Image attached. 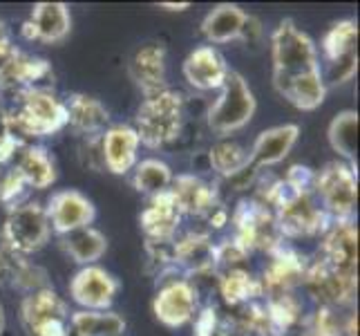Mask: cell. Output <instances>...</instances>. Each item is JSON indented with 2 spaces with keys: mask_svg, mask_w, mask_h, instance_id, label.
I'll use <instances>...</instances> for the list:
<instances>
[{
  "mask_svg": "<svg viewBox=\"0 0 360 336\" xmlns=\"http://www.w3.org/2000/svg\"><path fill=\"white\" fill-rule=\"evenodd\" d=\"M5 128L18 146H32L36 139L52 137L68 128V112L63 99L47 88H27L18 92V106L0 117Z\"/></svg>",
  "mask_w": 360,
  "mask_h": 336,
  "instance_id": "1",
  "label": "cell"
},
{
  "mask_svg": "<svg viewBox=\"0 0 360 336\" xmlns=\"http://www.w3.org/2000/svg\"><path fill=\"white\" fill-rule=\"evenodd\" d=\"M184 99L172 88H166L157 94L143 97L136 110L134 130L139 142L148 148H164L172 144L184 130Z\"/></svg>",
  "mask_w": 360,
  "mask_h": 336,
  "instance_id": "2",
  "label": "cell"
},
{
  "mask_svg": "<svg viewBox=\"0 0 360 336\" xmlns=\"http://www.w3.org/2000/svg\"><path fill=\"white\" fill-rule=\"evenodd\" d=\"M52 227L45 213V204L34 200H22L7 209V216L0 229L3 247L18 256H32L49 242Z\"/></svg>",
  "mask_w": 360,
  "mask_h": 336,
  "instance_id": "3",
  "label": "cell"
},
{
  "mask_svg": "<svg viewBox=\"0 0 360 336\" xmlns=\"http://www.w3.org/2000/svg\"><path fill=\"white\" fill-rule=\"evenodd\" d=\"M217 99L208 108L206 123L208 128L219 137H229L246 128L255 117L257 101L248 81L240 72H233L226 77L224 85L217 90Z\"/></svg>",
  "mask_w": 360,
  "mask_h": 336,
  "instance_id": "4",
  "label": "cell"
},
{
  "mask_svg": "<svg viewBox=\"0 0 360 336\" xmlns=\"http://www.w3.org/2000/svg\"><path fill=\"white\" fill-rule=\"evenodd\" d=\"M314 195L331 222L354 220L358 202V175L347 161H329L316 170Z\"/></svg>",
  "mask_w": 360,
  "mask_h": 336,
  "instance_id": "5",
  "label": "cell"
},
{
  "mask_svg": "<svg viewBox=\"0 0 360 336\" xmlns=\"http://www.w3.org/2000/svg\"><path fill=\"white\" fill-rule=\"evenodd\" d=\"M273 77H293L320 68L318 45L293 20H282L271 34Z\"/></svg>",
  "mask_w": 360,
  "mask_h": 336,
  "instance_id": "6",
  "label": "cell"
},
{
  "mask_svg": "<svg viewBox=\"0 0 360 336\" xmlns=\"http://www.w3.org/2000/svg\"><path fill=\"white\" fill-rule=\"evenodd\" d=\"M70 309L52 287L25 294L20 301V323L27 336H68Z\"/></svg>",
  "mask_w": 360,
  "mask_h": 336,
  "instance_id": "7",
  "label": "cell"
},
{
  "mask_svg": "<svg viewBox=\"0 0 360 336\" xmlns=\"http://www.w3.org/2000/svg\"><path fill=\"white\" fill-rule=\"evenodd\" d=\"M200 312V294H197L191 278H166L159 285L153 298L155 318L170 330H179L193 323Z\"/></svg>",
  "mask_w": 360,
  "mask_h": 336,
  "instance_id": "8",
  "label": "cell"
},
{
  "mask_svg": "<svg viewBox=\"0 0 360 336\" xmlns=\"http://www.w3.org/2000/svg\"><path fill=\"white\" fill-rule=\"evenodd\" d=\"M273 216H276L282 238H307L314 233H325V229L331 224L327 213L318 204L314 191L287 197L273 209Z\"/></svg>",
  "mask_w": 360,
  "mask_h": 336,
  "instance_id": "9",
  "label": "cell"
},
{
  "mask_svg": "<svg viewBox=\"0 0 360 336\" xmlns=\"http://www.w3.org/2000/svg\"><path fill=\"white\" fill-rule=\"evenodd\" d=\"M119 287H121L119 280L108 269L98 265H88L74 273L68 285V292L72 301L81 309L105 312V309L112 307Z\"/></svg>",
  "mask_w": 360,
  "mask_h": 336,
  "instance_id": "10",
  "label": "cell"
},
{
  "mask_svg": "<svg viewBox=\"0 0 360 336\" xmlns=\"http://www.w3.org/2000/svg\"><path fill=\"white\" fill-rule=\"evenodd\" d=\"M45 213L52 233L58 235L72 233L83 227H92V222L96 220V209L92 200L77 189H63L49 195Z\"/></svg>",
  "mask_w": 360,
  "mask_h": 336,
  "instance_id": "11",
  "label": "cell"
},
{
  "mask_svg": "<svg viewBox=\"0 0 360 336\" xmlns=\"http://www.w3.org/2000/svg\"><path fill=\"white\" fill-rule=\"evenodd\" d=\"M322 263L345 276H358V229L354 220L331 222L320 244Z\"/></svg>",
  "mask_w": 360,
  "mask_h": 336,
  "instance_id": "12",
  "label": "cell"
},
{
  "mask_svg": "<svg viewBox=\"0 0 360 336\" xmlns=\"http://www.w3.org/2000/svg\"><path fill=\"white\" fill-rule=\"evenodd\" d=\"M181 74L193 90L217 92L231 74V68L226 63L224 54H221L217 47L200 45L186 56L181 66Z\"/></svg>",
  "mask_w": 360,
  "mask_h": 336,
  "instance_id": "13",
  "label": "cell"
},
{
  "mask_svg": "<svg viewBox=\"0 0 360 336\" xmlns=\"http://www.w3.org/2000/svg\"><path fill=\"white\" fill-rule=\"evenodd\" d=\"M139 135L130 123H115L101 135L103 168L112 175H128L139 161Z\"/></svg>",
  "mask_w": 360,
  "mask_h": 336,
  "instance_id": "14",
  "label": "cell"
},
{
  "mask_svg": "<svg viewBox=\"0 0 360 336\" xmlns=\"http://www.w3.org/2000/svg\"><path fill=\"white\" fill-rule=\"evenodd\" d=\"M184 213L170 191L150 197L139 216V227L148 242H172L177 238Z\"/></svg>",
  "mask_w": 360,
  "mask_h": 336,
  "instance_id": "15",
  "label": "cell"
},
{
  "mask_svg": "<svg viewBox=\"0 0 360 336\" xmlns=\"http://www.w3.org/2000/svg\"><path fill=\"white\" fill-rule=\"evenodd\" d=\"M72 30L70 9L63 3H39L32 7L27 23L22 25L25 39L45 45L63 43Z\"/></svg>",
  "mask_w": 360,
  "mask_h": 336,
  "instance_id": "16",
  "label": "cell"
},
{
  "mask_svg": "<svg viewBox=\"0 0 360 336\" xmlns=\"http://www.w3.org/2000/svg\"><path fill=\"white\" fill-rule=\"evenodd\" d=\"M297 139H300V126L297 123H282L262 130L251 146V168H271L282 164L291 155Z\"/></svg>",
  "mask_w": 360,
  "mask_h": 336,
  "instance_id": "17",
  "label": "cell"
},
{
  "mask_svg": "<svg viewBox=\"0 0 360 336\" xmlns=\"http://www.w3.org/2000/svg\"><path fill=\"white\" fill-rule=\"evenodd\" d=\"M172 267L184 276L215 271V242L200 231L177 235L172 240Z\"/></svg>",
  "mask_w": 360,
  "mask_h": 336,
  "instance_id": "18",
  "label": "cell"
},
{
  "mask_svg": "<svg viewBox=\"0 0 360 336\" xmlns=\"http://www.w3.org/2000/svg\"><path fill=\"white\" fill-rule=\"evenodd\" d=\"M273 85L284 97L287 101L302 110V112H311L318 110L327 99V85L322 79L320 68L311 72H302V74H293V77H273Z\"/></svg>",
  "mask_w": 360,
  "mask_h": 336,
  "instance_id": "19",
  "label": "cell"
},
{
  "mask_svg": "<svg viewBox=\"0 0 360 336\" xmlns=\"http://www.w3.org/2000/svg\"><path fill=\"white\" fill-rule=\"evenodd\" d=\"M130 79L143 92V97L157 94L168 88L166 83V49L164 45H143L130 58Z\"/></svg>",
  "mask_w": 360,
  "mask_h": 336,
  "instance_id": "20",
  "label": "cell"
},
{
  "mask_svg": "<svg viewBox=\"0 0 360 336\" xmlns=\"http://www.w3.org/2000/svg\"><path fill=\"white\" fill-rule=\"evenodd\" d=\"M63 104L68 112V126L81 137L103 135L105 128L110 126L108 108L90 94L74 92L68 99H63Z\"/></svg>",
  "mask_w": 360,
  "mask_h": 336,
  "instance_id": "21",
  "label": "cell"
},
{
  "mask_svg": "<svg viewBox=\"0 0 360 336\" xmlns=\"http://www.w3.org/2000/svg\"><path fill=\"white\" fill-rule=\"evenodd\" d=\"M0 285L18 290L22 294H32L43 287H49L47 271L43 267L32 263L25 256L9 251L5 247H0Z\"/></svg>",
  "mask_w": 360,
  "mask_h": 336,
  "instance_id": "22",
  "label": "cell"
},
{
  "mask_svg": "<svg viewBox=\"0 0 360 336\" xmlns=\"http://www.w3.org/2000/svg\"><path fill=\"white\" fill-rule=\"evenodd\" d=\"M170 193L175 197L179 211L193 218H206L217 206V193L210 184H206L197 175H175L170 186Z\"/></svg>",
  "mask_w": 360,
  "mask_h": 336,
  "instance_id": "23",
  "label": "cell"
},
{
  "mask_svg": "<svg viewBox=\"0 0 360 336\" xmlns=\"http://www.w3.org/2000/svg\"><path fill=\"white\" fill-rule=\"evenodd\" d=\"M14 168L20 175V180L25 182V186H27V189H34V191H45L49 186H54L58 180L52 155L47 153V148H43L39 144L22 146L16 153Z\"/></svg>",
  "mask_w": 360,
  "mask_h": 336,
  "instance_id": "24",
  "label": "cell"
},
{
  "mask_svg": "<svg viewBox=\"0 0 360 336\" xmlns=\"http://www.w3.org/2000/svg\"><path fill=\"white\" fill-rule=\"evenodd\" d=\"M248 14L233 3H221L213 7L202 20V34L208 45H224L231 41H240Z\"/></svg>",
  "mask_w": 360,
  "mask_h": 336,
  "instance_id": "25",
  "label": "cell"
},
{
  "mask_svg": "<svg viewBox=\"0 0 360 336\" xmlns=\"http://www.w3.org/2000/svg\"><path fill=\"white\" fill-rule=\"evenodd\" d=\"M123 332H126V318L112 309L105 312L79 309L68 318V336H123Z\"/></svg>",
  "mask_w": 360,
  "mask_h": 336,
  "instance_id": "26",
  "label": "cell"
},
{
  "mask_svg": "<svg viewBox=\"0 0 360 336\" xmlns=\"http://www.w3.org/2000/svg\"><path fill=\"white\" fill-rule=\"evenodd\" d=\"M60 247H63V251L77 265L88 267V265H96V260H101L105 256L108 238L94 227H83L60 235Z\"/></svg>",
  "mask_w": 360,
  "mask_h": 336,
  "instance_id": "27",
  "label": "cell"
},
{
  "mask_svg": "<svg viewBox=\"0 0 360 336\" xmlns=\"http://www.w3.org/2000/svg\"><path fill=\"white\" fill-rule=\"evenodd\" d=\"M172 180H175V173H172V168L159 157L141 159V161H136V166L132 168V186L136 189V193L148 195V197H157L161 193L170 191Z\"/></svg>",
  "mask_w": 360,
  "mask_h": 336,
  "instance_id": "28",
  "label": "cell"
},
{
  "mask_svg": "<svg viewBox=\"0 0 360 336\" xmlns=\"http://www.w3.org/2000/svg\"><path fill=\"white\" fill-rule=\"evenodd\" d=\"M329 146L336 151L347 164H354L358 157V112L342 110L331 119L327 128Z\"/></svg>",
  "mask_w": 360,
  "mask_h": 336,
  "instance_id": "29",
  "label": "cell"
},
{
  "mask_svg": "<svg viewBox=\"0 0 360 336\" xmlns=\"http://www.w3.org/2000/svg\"><path fill=\"white\" fill-rule=\"evenodd\" d=\"M208 164L221 178H238L251 168L248 148L233 139H219L208 151Z\"/></svg>",
  "mask_w": 360,
  "mask_h": 336,
  "instance_id": "30",
  "label": "cell"
},
{
  "mask_svg": "<svg viewBox=\"0 0 360 336\" xmlns=\"http://www.w3.org/2000/svg\"><path fill=\"white\" fill-rule=\"evenodd\" d=\"M219 294L229 305H251L262 296V282L246 269H226L219 278Z\"/></svg>",
  "mask_w": 360,
  "mask_h": 336,
  "instance_id": "31",
  "label": "cell"
},
{
  "mask_svg": "<svg viewBox=\"0 0 360 336\" xmlns=\"http://www.w3.org/2000/svg\"><path fill=\"white\" fill-rule=\"evenodd\" d=\"M356 45H358V23L352 18H345L333 23L327 30V34L322 36L318 56L322 58V63H327V61H336L347 54H356Z\"/></svg>",
  "mask_w": 360,
  "mask_h": 336,
  "instance_id": "32",
  "label": "cell"
},
{
  "mask_svg": "<svg viewBox=\"0 0 360 336\" xmlns=\"http://www.w3.org/2000/svg\"><path fill=\"white\" fill-rule=\"evenodd\" d=\"M27 186L20 180V175L16 173V168L7 164V166H0V204L3 206H14L22 200H27Z\"/></svg>",
  "mask_w": 360,
  "mask_h": 336,
  "instance_id": "33",
  "label": "cell"
},
{
  "mask_svg": "<svg viewBox=\"0 0 360 336\" xmlns=\"http://www.w3.org/2000/svg\"><path fill=\"white\" fill-rule=\"evenodd\" d=\"M20 54L22 52L14 45V39H11V32L7 30V25L0 20V90H7L9 74L14 70Z\"/></svg>",
  "mask_w": 360,
  "mask_h": 336,
  "instance_id": "34",
  "label": "cell"
},
{
  "mask_svg": "<svg viewBox=\"0 0 360 336\" xmlns=\"http://www.w3.org/2000/svg\"><path fill=\"white\" fill-rule=\"evenodd\" d=\"M79 159L85 168L92 170H105L103 168V155H101V135L96 137H83L79 146Z\"/></svg>",
  "mask_w": 360,
  "mask_h": 336,
  "instance_id": "35",
  "label": "cell"
},
{
  "mask_svg": "<svg viewBox=\"0 0 360 336\" xmlns=\"http://www.w3.org/2000/svg\"><path fill=\"white\" fill-rule=\"evenodd\" d=\"M18 151H20L18 142L5 128H0V166H7Z\"/></svg>",
  "mask_w": 360,
  "mask_h": 336,
  "instance_id": "36",
  "label": "cell"
},
{
  "mask_svg": "<svg viewBox=\"0 0 360 336\" xmlns=\"http://www.w3.org/2000/svg\"><path fill=\"white\" fill-rule=\"evenodd\" d=\"M159 7H161V9H170V11H184V9H188L191 5H188V3H181V5H168V3H161Z\"/></svg>",
  "mask_w": 360,
  "mask_h": 336,
  "instance_id": "37",
  "label": "cell"
},
{
  "mask_svg": "<svg viewBox=\"0 0 360 336\" xmlns=\"http://www.w3.org/2000/svg\"><path fill=\"white\" fill-rule=\"evenodd\" d=\"M3 332H5V309L0 305V336H3Z\"/></svg>",
  "mask_w": 360,
  "mask_h": 336,
  "instance_id": "38",
  "label": "cell"
}]
</instances>
